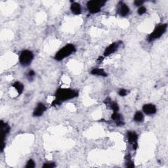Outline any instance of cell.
Segmentation results:
<instances>
[{"label": "cell", "instance_id": "obj_24", "mask_svg": "<svg viewBox=\"0 0 168 168\" xmlns=\"http://www.w3.org/2000/svg\"><path fill=\"white\" fill-rule=\"evenodd\" d=\"M143 3H144V1H139V0H136V1H134V4L136 6H140V5H142L143 4Z\"/></svg>", "mask_w": 168, "mask_h": 168}, {"label": "cell", "instance_id": "obj_21", "mask_svg": "<svg viewBox=\"0 0 168 168\" xmlns=\"http://www.w3.org/2000/svg\"><path fill=\"white\" fill-rule=\"evenodd\" d=\"M55 167V164L53 162L51 163H45L44 165L43 166V168H52Z\"/></svg>", "mask_w": 168, "mask_h": 168}, {"label": "cell", "instance_id": "obj_8", "mask_svg": "<svg viewBox=\"0 0 168 168\" xmlns=\"http://www.w3.org/2000/svg\"><path fill=\"white\" fill-rule=\"evenodd\" d=\"M142 111L148 115L154 114L156 112V108L152 104H146L142 107Z\"/></svg>", "mask_w": 168, "mask_h": 168}, {"label": "cell", "instance_id": "obj_19", "mask_svg": "<svg viewBox=\"0 0 168 168\" xmlns=\"http://www.w3.org/2000/svg\"><path fill=\"white\" fill-rule=\"evenodd\" d=\"M26 168H34L35 167V162H34V160L30 159L28 160V161L27 162V164L26 166Z\"/></svg>", "mask_w": 168, "mask_h": 168}, {"label": "cell", "instance_id": "obj_2", "mask_svg": "<svg viewBox=\"0 0 168 168\" xmlns=\"http://www.w3.org/2000/svg\"><path fill=\"white\" fill-rule=\"evenodd\" d=\"M76 51V47L73 44H68L61 49L55 56V58L58 61L63 60L64 58L70 56Z\"/></svg>", "mask_w": 168, "mask_h": 168}, {"label": "cell", "instance_id": "obj_9", "mask_svg": "<svg viewBox=\"0 0 168 168\" xmlns=\"http://www.w3.org/2000/svg\"><path fill=\"white\" fill-rule=\"evenodd\" d=\"M118 47V44L117 43L114 42L113 43H112L109 46H108L107 49H105V51L104 52V56L105 57H108L110 55L112 54L113 53L116 51Z\"/></svg>", "mask_w": 168, "mask_h": 168}, {"label": "cell", "instance_id": "obj_18", "mask_svg": "<svg viewBox=\"0 0 168 168\" xmlns=\"http://www.w3.org/2000/svg\"><path fill=\"white\" fill-rule=\"evenodd\" d=\"M126 159L127 160V167L129 168H132L134 167V164L132 161V160H131V158H129V156L126 157Z\"/></svg>", "mask_w": 168, "mask_h": 168}, {"label": "cell", "instance_id": "obj_23", "mask_svg": "<svg viewBox=\"0 0 168 168\" xmlns=\"http://www.w3.org/2000/svg\"><path fill=\"white\" fill-rule=\"evenodd\" d=\"M118 93H119V95L120 96H122V97H124V96H126L127 95V91L124 89H121Z\"/></svg>", "mask_w": 168, "mask_h": 168}, {"label": "cell", "instance_id": "obj_14", "mask_svg": "<svg viewBox=\"0 0 168 168\" xmlns=\"http://www.w3.org/2000/svg\"><path fill=\"white\" fill-rule=\"evenodd\" d=\"M91 74L93 75L102 76V77H107V74L105 72L104 70L101 69V68H94L91 71Z\"/></svg>", "mask_w": 168, "mask_h": 168}, {"label": "cell", "instance_id": "obj_5", "mask_svg": "<svg viewBox=\"0 0 168 168\" xmlns=\"http://www.w3.org/2000/svg\"><path fill=\"white\" fill-rule=\"evenodd\" d=\"M105 3L104 1H89L87 4V6L90 13L95 14L101 11V8L104 6Z\"/></svg>", "mask_w": 168, "mask_h": 168}, {"label": "cell", "instance_id": "obj_11", "mask_svg": "<svg viewBox=\"0 0 168 168\" xmlns=\"http://www.w3.org/2000/svg\"><path fill=\"white\" fill-rule=\"evenodd\" d=\"M112 119L114 120L116 123V125L118 126H122L124 125L123 119L122 116V115L118 114V112H114L112 115Z\"/></svg>", "mask_w": 168, "mask_h": 168}, {"label": "cell", "instance_id": "obj_16", "mask_svg": "<svg viewBox=\"0 0 168 168\" xmlns=\"http://www.w3.org/2000/svg\"><path fill=\"white\" fill-rule=\"evenodd\" d=\"M144 120V116L141 112L138 111L135 113L134 116V120L137 122H141Z\"/></svg>", "mask_w": 168, "mask_h": 168}, {"label": "cell", "instance_id": "obj_1", "mask_svg": "<svg viewBox=\"0 0 168 168\" xmlns=\"http://www.w3.org/2000/svg\"><path fill=\"white\" fill-rule=\"evenodd\" d=\"M78 96V93L74 90L66 88H59L55 93V100L52 102V106H57L61 104L63 101L73 99Z\"/></svg>", "mask_w": 168, "mask_h": 168}, {"label": "cell", "instance_id": "obj_3", "mask_svg": "<svg viewBox=\"0 0 168 168\" xmlns=\"http://www.w3.org/2000/svg\"><path fill=\"white\" fill-rule=\"evenodd\" d=\"M167 28V24H162L158 25L155 28V29L154 30L153 32L148 36L147 38L148 41L149 42H151L154 41L155 39L160 38V37L166 32Z\"/></svg>", "mask_w": 168, "mask_h": 168}, {"label": "cell", "instance_id": "obj_10", "mask_svg": "<svg viewBox=\"0 0 168 168\" xmlns=\"http://www.w3.org/2000/svg\"><path fill=\"white\" fill-rule=\"evenodd\" d=\"M1 133H2V142H4L5 137L9 133L11 127L7 123H4L3 121H1Z\"/></svg>", "mask_w": 168, "mask_h": 168}, {"label": "cell", "instance_id": "obj_12", "mask_svg": "<svg viewBox=\"0 0 168 168\" xmlns=\"http://www.w3.org/2000/svg\"><path fill=\"white\" fill-rule=\"evenodd\" d=\"M129 8L128 7L126 4H123V3H120V8L118 9V12L119 14L122 17H126L129 13Z\"/></svg>", "mask_w": 168, "mask_h": 168}, {"label": "cell", "instance_id": "obj_20", "mask_svg": "<svg viewBox=\"0 0 168 168\" xmlns=\"http://www.w3.org/2000/svg\"><path fill=\"white\" fill-rule=\"evenodd\" d=\"M146 12H147V9H146L145 7H143V6H141V7L138 9V13L140 15L145 14Z\"/></svg>", "mask_w": 168, "mask_h": 168}, {"label": "cell", "instance_id": "obj_6", "mask_svg": "<svg viewBox=\"0 0 168 168\" xmlns=\"http://www.w3.org/2000/svg\"><path fill=\"white\" fill-rule=\"evenodd\" d=\"M127 138H128L129 143L133 145L134 150L137 148V139L138 136L136 133L133 131H129L127 133Z\"/></svg>", "mask_w": 168, "mask_h": 168}, {"label": "cell", "instance_id": "obj_13", "mask_svg": "<svg viewBox=\"0 0 168 168\" xmlns=\"http://www.w3.org/2000/svg\"><path fill=\"white\" fill-rule=\"evenodd\" d=\"M70 9L72 13L74 15H80L82 13V9H81V6L79 4L77 3H73L71 5Z\"/></svg>", "mask_w": 168, "mask_h": 168}, {"label": "cell", "instance_id": "obj_7", "mask_svg": "<svg viewBox=\"0 0 168 168\" xmlns=\"http://www.w3.org/2000/svg\"><path fill=\"white\" fill-rule=\"evenodd\" d=\"M45 110H46L45 106L43 103L40 102V103L38 104V106H37L36 108L34 109L33 112V116L35 117L41 116L43 114V113L45 112Z\"/></svg>", "mask_w": 168, "mask_h": 168}, {"label": "cell", "instance_id": "obj_17", "mask_svg": "<svg viewBox=\"0 0 168 168\" xmlns=\"http://www.w3.org/2000/svg\"><path fill=\"white\" fill-rule=\"evenodd\" d=\"M108 104L110 105V107L111 109L114 111V112H118V111L119 110V107H118V104L115 102H112L110 101Z\"/></svg>", "mask_w": 168, "mask_h": 168}, {"label": "cell", "instance_id": "obj_22", "mask_svg": "<svg viewBox=\"0 0 168 168\" xmlns=\"http://www.w3.org/2000/svg\"><path fill=\"white\" fill-rule=\"evenodd\" d=\"M35 76V72L34 70H30L28 73V79L31 81L33 77Z\"/></svg>", "mask_w": 168, "mask_h": 168}, {"label": "cell", "instance_id": "obj_4", "mask_svg": "<svg viewBox=\"0 0 168 168\" xmlns=\"http://www.w3.org/2000/svg\"><path fill=\"white\" fill-rule=\"evenodd\" d=\"M34 59V55L32 51L24 50L22 51L19 56V61L21 65L24 66H28L32 63Z\"/></svg>", "mask_w": 168, "mask_h": 168}, {"label": "cell", "instance_id": "obj_15", "mask_svg": "<svg viewBox=\"0 0 168 168\" xmlns=\"http://www.w3.org/2000/svg\"><path fill=\"white\" fill-rule=\"evenodd\" d=\"M13 87L15 89H16V91L18 92V95H20L21 93L23 92L24 85L22 83H20L19 82H16L13 83Z\"/></svg>", "mask_w": 168, "mask_h": 168}]
</instances>
